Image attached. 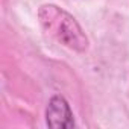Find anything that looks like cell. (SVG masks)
Returning <instances> with one entry per match:
<instances>
[{
	"label": "cell",
	"instance_id": "1",
	"mask_svg": "<svg viewBox=\"0 0 129 129\" xmlns=\"http://www.w3.org/2000/svg\"><path fill=\"white\" fill-rule=\"evenodd\" d=\"M38 18L44 30L61 44L76 52L87 50L88 38L76 18L67 11L56 5H43L38 11Z\"/></svg>",
	"mask_w": 129,
	"mask_h": 129
},
{
	"label": "cell",
	"instance_id": "2",
	"mask_svg": "<svg viewBox=\"0 0 129 129\" xmlns=\"http://www.w3.org/2000/svg\"><path fill=\"white\" fill-rule=\"evenodd\" d=\"M46 123L53 129H70L75 127L73 112L69 102L62 96H53L46 109Z\"/></svg>",
	"mask_w": 129,
	"mask_h": 129
}]
</instances>
